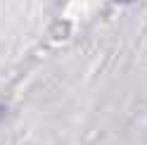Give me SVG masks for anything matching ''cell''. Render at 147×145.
Returning a JSON list of instances; mask_svg holds the SVG:
<instances>
[{
  "instance_id": "obj_1",
  "label": "cell",
  "mask_w": 147,
  "mask_h": 145,
  "mask_svg": "<svg viewBox=\"0 0 147 145\" xmlns=\"http://www.w3.org/2000/svg\"><path fill=\"white\" fill-rule=\"evenodd\" d=\"M119 3H128V0H119Z\"/></svg>"
}]
</instances>
